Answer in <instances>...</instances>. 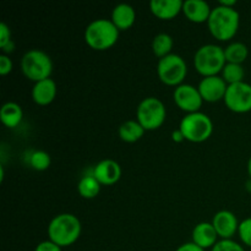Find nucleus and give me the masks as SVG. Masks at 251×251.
Returning <instances> with one entry per match:
<instances>
[{"label": "nucleus", "mask_w": 251, "mask_h": 251, "mask_svg": "<svg viewBox=\"0 0 251 251\" xmlns=\"http://www.w3.org/2000/svg\"><path fill=\"white\" fill-rule=\"evenodd\" d=\"M239 12L234 7H227L223 5L213 7L207 21L211 34L221 42L232 39L239 29Z\"/></svg>", "instance_id": "obj_1"}, {"label": "nucleus", "mask_w": 251, "mask_h": 251, "mask_svg": "<svg viewBox=\"0 0 251 251\" xmlns=\"http://www.w3.org/2000/svg\"><path fill=\"white\" fill-rule=\"evenodd\" d=\"M82 226L80 220L73 213H60L49 222V240L60 248L70 247L77 242L81 235Z\"/></svg>", "instance_id": "obj_2"}, {"label": "nucleus", "mask_w": 251, "mask_h": 251, "mask_svg": "<svg viewBox=\"0 0 251 251\" xmlns=\"http://www.w3.org/2000/svg\"><path fill=\"white\" fill-rule=\"evenodd\" d=\"M119 38V29L112 20L98 19L88 24L85 29V42L96 50L112 48Z\"/></svg>", "instance_id": "obj_3"}, {"label": "nucleus", "mask_w": 251, "mask_h": 251, "mask_svg": "<svg viewBox=\"0 0 251 251\" xmlns=\"http://www.w3.org/2000/svg\"><path fill=\"white\" fill-rule=\"evenodd\" d=\"M226 64L227 60H226L225 48L217 44H205L200 47L194 55V66L203 77L218 75L222 73Z\"/></svg>", "instance_id": "obj_4"}, {"label": "nucleus", "mask_w": 251, "mask_h": 251, "mask_svg": "<svg viewBox=\"0 0 251 251\" xmlns=\"http://www.w3.org/2000/svg\"><path fill=\"white\" fill-rule=\"evenodd\" d=\"M21 70L28 80L38 82L50 77L53 73V61L46 51L31 49L22 56Z\"/></svg>", "instance_id": "obj_5"}, {"label": "nucleus", "mask_w": 251, "mask_h": 251, "mask_svg": "<svg viewBox=\"0 0 251 251\" xmlns=\"http://www.w3.org/2000/svg\"><path fill=\"white\" fill-rule=\"evenodd\" d=\"M179 129L188 141L203 142L212 135L213 123L205 113H189L181 119Z\"/></svg>", "instance_id": "obj_6"}, {"label": "nucleus", "mask_w": 251, "mask_h": 251, "mask_svg": "<svg viewBox=\"0 0 251 251\" xmlns=\"http://www.w3.org/2000/svg\"><path fill=\"white\" fill-rule=\"evenodd\" d=\"M136 117L145 130H156L163 125L167 109L159 98L147 97L137 105Z\"/></svg>", "instance_id": "obj_7"}, {"label": "nucleus", "mask_w": 251, "mask_h": 251, "mask_svg": "<svg viewBox=\"0 0 251 251\" xmlns=\"http://www.w3.org/2000/svg\"><path fill=\"white\" fill-rule=\"evenodd\" d=\"M157 75L166 85L179 86L188 75V65L180 55L172 53L159 59L157 64Z\"/></svg>", "instance_id": "obj_8"}, {"label": "nucleus", "mask_w": 251, "mask_h": 251, "mask_svg": "<svg viewBox=\"0 0 251 251\" xmlns=\"http://www.w3.org/2000/svg\"><path fill=\"white\" fill-rule=\"evenodd\" d=\"M225 103L234 113H248L251 110V85L245 82L228 85Z\"/></svg>", "instance_id": "obj_9"}, {"label": "nucleus", "mask_w": 251, "mask_h": 251, "mask_svg": "<svg viewBox=\"0 0 251 251\" xmlns=\"http://www.w3.org/2000/svg\"><path fill=\"white\" fill-rule=\"evenodd\" d=\"M173 98L176 104L181 110L186 112V114L200 112V108L202 107L203 100L200 95V91L190 83H181V85L176 86L173 93Z\"/></svg>", "instance_id": "obj_10"}, {"label": "nucleus", "mask_w": 251, "mask_h": 251, "mask_svg": "<svg viewBox=\"0 0 251 251\" xmlns=\"http://www.w3.org/2000/svg\"><path fill=\"white\" fill-rule=\"evenodd\" d=\"M198 88L203 100L213 103L225 100L228 83L223 80L222 76H207L200 81Z\"/></svg>", "instance_id": "obj_11"}, {"label": "nucleus", "mask_w": 251, "mask_h": 251, "mask_svg": "<svg viewBox=\"0 0 251 251\" xmlns=\"http://www.w3.org/2000/svg\"><path fill=\"white\" fill-rule=\"evenodd\" d=\"M215 227L216 232H217L218 237L221 239H232L235 235V233H238L239 229V225L238 222V218L232 211L228 210H222L218 211L212 218V222H211Z\"/></svg>", "instance_id": "obj_12"}, {"label": "nucleus", "mask_w": 251, "mask_h": 251, "mask_svg": "<svg viewBox=\"0 0 251 251\" xmlns=\"http://www.w3.org/2000/svg\"><path fill=\"white\" fill-rule=\"evenodd\" d=\"M92 176L100 185H113L122 178V167L114 159H102L95 166Z\"/></svg>", "instance_id": "obj_13"}, {"label": "nucleus", "mask_w": 251, "mask_h": 251, "mask_svg": "<svg viewBox=\"0 0 251 251\" xmlns=\"http://www.w3.org/2000/svg\"><path fill=\"white\" fill-rule=\"evenodd\" d=\"M191 237H193L194 244L202 248L203 250L210 249V248L212 249L218 242L217 232L212 223L210 222H201L196 225L191 233Z\"/></svg>", "instance_id": "obj_14"}, {"label": "nucleus", "mask_w": 251, "mask_h": 251, "mask_svg": "<svg viewBox=\"0 0 251 251\" xmlns=\"http://www.w3.org/2000/svg\"><path fill=\"white\" fill-rule=\"evenodd\" d=\"M58 87L53 78H46V80L34 82L32 87V100L38 105H48L55 100Z\"/></svg>", "instance_id": "obj_15"}, {"label": "nucleus", "mask_w": 251, "mask_h": 251, "mask_svg": "<svg viewBox=\"0 0 251 251\" xmlns=\"http://www.w3.org/2000/svg\"><path fill=\"white\" fill-rule=\"evenodd\" d=\"M184 1L181 0H152L150 2L151 12L161 20H171L183 12Z\"/></svg>", "instance_id": "obj_16"}, {"label": "nucleus", "mask_w": 251, "mask_h": 251, "mask_svg": "<svg viewBox=\"0 0 251 251\" xmlns=\"http://www.w3.org/2000/svg\"><path fill=\"white\" fill-rule=\"evenodd\" d=\"M212 9L205 0H186L183 5V14L186 19L195 24L207 22Z\"/></svg>", "instance_id": "obj_17"}, {"label": "nucleus", "mask_w": 251, "mask_h": 251, "mask_svg": "<svg viewBox=\"0 0 251 251\" xmlns=\"http://www.w3.org/2000/svg\"><path fill=\"white\" fill-rule=\"evenodd\" d=\"M136 20V11L134 7L126 2L118 4L112 11V22L119 31L129 29Z\"/></svg>", "instance_id": "obj_18"}, {"label": "nucleus", "mask_w": 251, "mask_h": 251, "mask_svg": "<svg viewBox=\"0 0 251 251\" xmlns=\"http://www.w3.org/2000/svg\"><path fill=\"white\" fill-rule=\"evenodd\" d=\"M24 118V112H22L21 105L15 102H6L2 104L0 109V119L1 123L7 127H16Z\"/></svg>", "instance_id": "obj_19"}, {"label": "nucleus", "mask_w": 251, "mask_h": 251, "mask_svg": "<svg viewBox=\"0 0 251 251\" xmlns=\"http://www.w3.org/2000/svg\"><path fill=\"white\" fill-rule=\"evenodd\" d=\"M146 130L137 120H126L119 126V137L125 142H136L144 136Z\"/></svg>", "instance_id": "obj_20"}, {"label": "nucleus", "mask_w": 251, "mask_h": 251, "mask_svg": "<svg viewBox=\"0 0 251 251\" xmlns=\"http://www.w3.org/2000/svg\"><path fill=\"white\" fill-rule=\"evenodd\" d=\"M225 55L227 63L243 64L249 55V49L243 42H232L225 48Z\"/></svg>", "instance_id": "obj_21"}, {"label": "nucleus", "mask_w": 251, "mask_h": 251, "mask_svg": "<svg viewBox=\"0 0 251 251\" xmlns=\"http://www.w3.org/2000/svg\"><path fill=\"white\" fill-rule=\"evenodd\" d=\"M174 42L172 38L171 34L168 33H158L157 36H154L153 41H152V50L156 56H158L159 59L164 58V56L172 54V49H173Z\"/></svg>", "instance_id": "obj_22"}, {"label": "nucleus", "mask_w": 251, "mask_h": 251, "mask_svg": "<svg viewBox=\"0 0 251 251\" xmlns=\"http://www.w3.org/2000/svg\"><path fill=\"white\" fill-rule=\"evenodd\" d=\"M77 190L82 198L93 199L100 194V184L93 176H85L78 181Z\"/></svg>", "instance_id": "obj_23"}, {"label": "nucleus", "mask_w": 251, "mask_h": 251, "mask_svg": "<svg viewBox=\"0 0 251 251\" xmlns=\"http://www.w3.org/2000/svg\"><path fill=\"white\" fill-rule=\"evenodd\" d=\"M245 70L242 64L227 63L222 70V77L228 85L243 82L244 81Z\"/></svg>", "instance_id": "obj_24"}, {"label": "nucleus", "mask_w": 251, "mask_h": 251, "mask_svg": "<svg viewBox=\"0 0 251 251\" xmlns=\"http://www.w3.org/2000/svg\"><path fill=\"white\" fill-rule=\"evenodd\" d=\"M50 156L46 151L37 150V151H33L29 154V166L36 169V171H46L50 166Z\"/></svg>", "instance_id": "obj_25"}, {"label": "nucleus", "mask_w": 251, "mask_h": 251, "mask_svg": "<svg viewBox=\"0 0 251 251\" xmlns=\"http://www.w3.org/2000/svg\"><path fill=\"white\" fill-rule=\"evenodd\" d=\"M211 251H245L239 243L232 239H221L217 244L211 249Z\"/></svg>", "instance_id": "obj_26"}, {"label": "nucleus", "mask_w": 251, "mask_h": 251, "mask_svg": "<svg viewBox=\"0 0 251 251\" xmlns=\"http://www.w3.org/2000/svg\"><path fill=\"white\" fill-rule=\"evenodd\" d=\"M238 234H239L240 240H242L247 247L251 248V217L245 218L244 221L240 222Z\"/></svg>", "instance_id": "obj_27"}, {"label": "nucleus", "mask_w": 251, "mask_h": 251, "mask_svg": "<svg viewBox=\"0 0 251 251\" xmlns=\"http://www.w3.org/2000/svg\"><path fill=\"white\" fill-rule=\"evenodd\" d=\"M11 31L5 22L0 24V48H4L9 42H11Z\"/></svg>", "instance_id": "obj_28"}, {"label": "nucleus", "mask_w": 251, "mask_h": 251, "mask_svg": "<svg viewBox=\"0 0 251 251\" xmlns=\"http://www.w3.org/2000/svg\"><path fill=\"white\" fill-rule=\"evenodd\" d=\"M12 60L10 59V56H7L6 54H1L0 55V74L2 76L7 75L12 71Z\"/></svg>", "instance_id": "obj_29"}, {"label": "nucleus", "mask_w": 251, "mask_h": 251, "mask_svg": "<svg viewBox=\"0 0 251 251\" xmlns=\"http://www.w3.org/2000/svg\"><path fill=\"white\" fill-rule=\"evenodd\" d=\"M34 251H61V248L53 243L51 240H44V242L39 243L36 247Z\"/></svg>", "instance_id": "obj_30"}, {"label": "nucleus", "mask_w": 251, "mask_h": 251, "mask_svg": "<svg viewBox=\"0 0 251 251\" xmlns=\"http://www.w3.org/2000/svg\"><path fill=\"white\" fill-rule=\"evenodd\" d=\"M176 251H205V250H203L202 248L198 247V245L194 244V243L191 242V243H185V244H181Z\"/></svg>", "instance_id": "obj_31"}, {"label": "nucleus", "mask_w": 251, "mask_h": 251, "mask_svg": "<svg viewBox=\"0 0 251 251\" xmlns=\"http://www.w3.org/2000/svg\"><path fill=\"white\" fill-rule=\"evenodd\" d=\"M172 139H173V141L176 142H181L183 140H185V137H184L183 132L180 131V129H178V130H174V131L172 132Z\"/></svg>", "instance_id": "obj_32"}, {"label": "nucleus", "mask_w": 251, "mask_h": 251, "mask_svg": "<svg viewBox=\"0 0 251 251\" xmlns=\"http://www.w3.org/2000/svg\"><path fill=\"white\" fill-rule=\"evenodd\" d=\"M1 49H2V51H4V54H9V53H11V51H14L15 50L14 41L9 42V43H7L6 46H5L4 48H1Z\"/></svg>", "instance_id": "obj_33"}, {"label": "nucleus", "mask_w": 251, "mask_h": 251, "mask_svg": "<svg viewBox=\"0 0 251 251\" xmlns=\"http://www.w3.org/2000/svg\"><path fill=\"white\" fill-rule=\"evenodd\" d=\"M235 4H237L235 0H221L220 1V5H223V6H227V7H233Z\"/></svg>", "instance_id": "obj_34"}, {"label": "nucleus", "mask_w": 251, "mask_h": 251, "mask_svg": "<svg viewBox=\"0 0 251 251\" xmlns=\"http://www.w3.org/2000/svg\"><path fill=\"white\" fill-rule=\"evenodd\" d=\"M248 173H249V176L251 179V157L249 158V162H248Z\"/></svg>", "instance_id": "obj_35"}]
</instances>
